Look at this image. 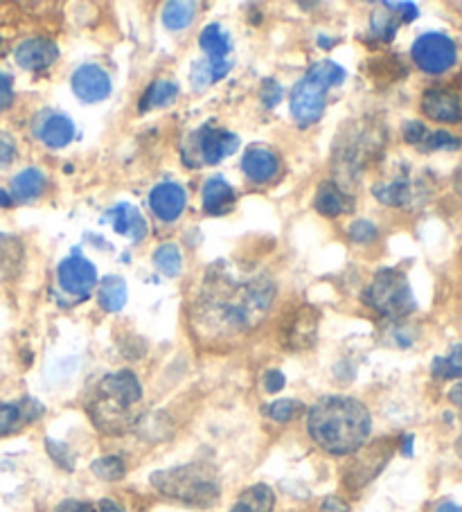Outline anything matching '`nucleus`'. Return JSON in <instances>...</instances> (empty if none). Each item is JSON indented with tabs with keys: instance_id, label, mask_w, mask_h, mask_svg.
<instances>
[{
	"instance_id": "1",
	"label": "nucleus",
	"mask_w": 462,
	"mask_h": 512,
	"mask_svg": "<svg viewBox=\"0 0 462 512\" xmlns=\"http://www.w3.org/2000/svg\"><path fill=\"white\" fill-rule=\"evenodd\" d=\"M273 296L275 287L269 278L215 282L201 296L199 323L224 334L251 330L269 312Z\"/></svg>"
},
{
	"instance_id": "2",
	"label": "nucleus",
	"mask_w": 462,
	"mask_h": 512,
	"mask_svg": "<svg viewBox=\"0 0 462 512\" xmlns=\"http://www.w3.org/2000/svg\"><path fill=\"white\" fill-rule=\"evenodd\" d=\"M309 436L334 456H345L366 445L372 420L366 404L345 395H330L309 409Z\"/></svg>"
},
{
	"instance_id": "3",
	"label": "nucleus",
	"mask_w": 462,
	"mask_h": 512,
	"mask_svg": "<svg viewBox=\"0 0 462 512\" xmlns=\"http://www.w3.org/2000/svg\"><path fill=\"white\" fill-rule=\"evenodd\" d=\"M151 485L165 497L197 508L215 506L221 497L217 470L208 463H188L172 467V470L154 472Z\"/></svg>"
},
{
	"instance_id": "4",
	"label": "nucleus",
	"mask_w": 462,
	"mask_h": 512,
	"mask_svg": "<svg viewBox=\"0 0 462 512\" xmlns=\"http://www.w3.org/2000/svg\"><path fill=\"white\" fill-rule=\"evenodd\" d=\"M142 400V386L138 377L131 370H120V373L106 375L100 386H97V397L91 404V416L95 425L120 434V431L131 425V406Z\"/></svg>"
},
{
	"instance_id": "5",
	"label": "nucleus",
	"mask_w": 462,
	"mask_h": 512,
	"mask_svg": "<svg viewBox=\"0 0 462 512\" xmlns=\"http://www.w3.org/2000/svg\"><path fill=\"white\" fill-rule=\"evenodd\" d=\"M345 79L343 66L334 61H321L293 86L291 91V116L300 127H309L321 120L325 109V97L332 86Z\"/></svg>"
},
{
	"instance_id": "6",
	"label": "nucleus",
	"mask_w": 462,
	"mask_h": 512,
	"mask_svg": "<svg viewBox=\"0 0 462 512\" xmlns=\"http://www.w3.org/2000/svg\"><path fill=\"white\" fill-rule=\"evenodd\" d=\"M363 303L386 319H404L415 312V296L402 271H379L368 289L363 291Z\"/></svg>"
},
{
	"instance_id": "7",
	"label": "nucleus",
	"mask_w": 462,
	"mask_h": 512,
	"mask_svg": "<svg viewBox=\"0 0 462 512\" xmlns=\"http://www.w3.org/2000/svg\"><path fill=\"white\" fill-rule=\"evenodd\" d=\"M239 138L230 131L217 127H201L197 134H192L183 143V161L190 167L199 165H215L224 161L226 156L237 152Z\"/></svg>"
},
{
	"instance_id": "8",
	"label": "nucleus",
	"mask_w": 462,
	"mask_h": 512,
	"mask_svg": "<svg viewBox=\"0 0 462 512\" xmlns=\"http://www.w3.org/2000/svg\"><path fill=\"white\" fill-rule=\"evenodd\" d=\"M413 61L420 70L429 75H442L449 68L456 66L458 61V48L447 34L440 32H426L422 37H417L411 48Z\"/></svg>"
},
{
	"instance_id": "9",
	"label": "nucleus",
	"mask_w": 462,
	"mask_h": 512,
	"mask_svg": "<svg viewBox=\"0 0 462 512\" xmlns=\"http://www.w3.org/2000/svg\"><path fill=\"white\" fill-rule=\"evenodd\" d=\"M390 454H393V447H390L388 440H379L377 445L363 449V452L348 465V470H345V483H348V488L359 490L375 479V476L386 467Z\"/></svg>"
},
{
	"instance_id": "10",
	"label": "nucleus",
	"mask_w": 462,
	"mask_h": 512,
	"mask_svg": "<svg viewBox=\"0 0 462 512\" xmlns=\"http://www.w3.org/2000/svg\"><path fill=\"white\" fill-rule=\"evenodd\" d=\"M57 273L61 287L77 298L88 296L97 285V271L93 267V262L82 258L79 253H73L70 258L61 262Z\"/></svg>"
},
{
	"instance_id": "11",
	"label": "nucleus",
	"mask_w": 462,
	"mask_h": 512,
	"mask_svg": "<svg viewBox=\"0 0 462 512\" xmlns=\"http://www.w3.org/2000/svg\"><path fill=\"white\" fill-rule=\"evenodd\" d=\"M422 111L435 122H447V125L462 122V100L451 88H429L422 95Z\"/></svg>"
},
{
	"instance_id": "12",
	"label": "nucleus",
	"mask_w": 462,
	"mask_h": 512,
	"mask_svg": "<svg viewBox=\"0 0 462 512\" xmlns=\"http://www.w3.org/2000/svg\"><path fill=\"white\" fill-rule=\"evenodd\" d=\"M73 91L82 102H102L104 97L111 95V79L104 73V68L86 64L75 70Z\"/></svg>"
},
{
	"instance_id": "13",
	"label": "nucleus",
	"mask_w": 462,
	"mask_h": 512,
	"mask_svg": "<svg viewBox=\"0 0 462 512\" xmlns=\"http://www.w3.org/2000/svg\"><path fill=\"white\" fill-rule=\"evenodd\" d=\"M149 203L158 219H163V222H176V219L183 215L188 197H185V190L179 183L165 181V183H158L156 188L151 190Z\"/></svg>"
},
{
	"instance_id": "14",
	"label": "nucleus",
	"mask_w": 462,
	"mask_h": 512,
	"mask_svg": "<svg viewBox=\"0 0 462 512\" xmlns=\"http://www.w3.org/2000/svg\"><path fill=\"white\" fill-rule=\"evenodd\" d=\"M43 416V406L32 400V397H25V400L10 404L0 402V438L10 436L14 431H19L28 422H34Z\"/></svg>"
},
{
	"instance_id": "15",
	"label": "nucleus",
	"mask_w": 462,
	"mask_h": 512,
	"mask_svg": "<svg viewBox=\"0 0 462 512\" xmlns=\"http://www.w3.org/2000/svg\"><path fill=\"white\" fill-rule=\"evenodd\" d=\"M59 48L50 39H28L16 48V64L25 70H46L55 64Z\"/></svg>"
},
{
	"instance_id": "16",
	"label": "nucleus",
	"mask_w": 462,
	"mask_h": 512,
	"mask_svg": "<svg viewBox=\"0 0 462 512\" xmlns=\"http://www.w3.org/2000/svg\"><path fill=\"white\" fill-rule=\"evenodd\" d=\"M34 131H37V136L41 138L43 145H48L52 149H61L73 140L75 125L73 120L61 116V113H46V118L37 122Z\"/></svg>"
},
{
	"instance_id": "17",
	"label": "nucleus",
	"mask_w": 462,
	"mask_h": 512,
	"mask_svg": "<svg viewBox=\"0 0 462 512\" xmlns=\"http://www.w3.org/2000/svg\"><path fill=\"white\" fill-rule=\"evenodd\" d=\"M104 219H106V222H113L115 233L127 235V237H131L133 242H140V240H145V237H147L145 217L140 215L138 208L129 206V203H120V206H115Z\"/></svg>"
},
{
	"instance_id": "18",
	"label": "nucleus",
	"mask_w": 462,
	"mask_h": 512,
	"mask_svg": "<svg viewBox=\"0 0 462 512\" xmlns=\"http://www.w3.org/2000/svg\"><path fill=\"white\" fill-rule=\"evenodd\" d=\"M242 167H244L248 179L255 183H266V181H271L275 174H278L280 161H278V156L271 152V149L251 147L244 156Z\"/></svg>"
},
{
	"instance_id": "19",
	"label": "nucleus",
	"mask_w": 462,
	"mask_h": 512,
	"mask_svg": "<svg viewBox=\"0 0 462 512\" xmlns=\"http://www.w3.org/2000/svg\"><path fill=\"white\" fill-rule=\"evenodd\" d=\"M372 194H375L381 203H386V206L402 208L413 201L415 185L406 174H399L393 181H379L372 185Z\"/></svg>"
},
{
	"instance_id": "20",
	"label": "nucleus",
	"mask_w": 462,
	"mask_h": 512,
	"mask_svg": "<svg viewBox=\"0 0 462 512\" xmlns=\"http://www.w3.org/2000/svg\"><path fill=\"white\" fill-rule=\"evenodd\" d=\"M235 201V192L221 176H212L203 183V208L210 215H224Z\"/></svg>"
},
{
	"instance_id": "21",
	"label": "nucleus",
	"mask_w": 462,
	"mask_h": 512,
	"mask_svg": "<svg viewBox=\"0 0 462 512\" xmlns=\"http://www.w3.org/2000/svg\"><path fill=\"white\" fill-rule=\"evenodd\" d=\"M352 199L336 183H323L316 194V210L327 217L348 213Z\"/></svg>"
},
{
	"instance_id": "22",
	"label": "nucleus",
	"mask_w": 462,
	"mask_h": 512,
	"mask_svg": "<svg viewBox=\"0 0 462 512\" xmlns=\"http://www.w3.org/2000/svg\"><path fill=\"white\" fill-rule=\"evenodd\" d=\"M46 174L37 167H30V170H23L12 179V201H30L37 199L39 194L46 190Z\"/></svg>"
},
{
	"instance_id": "23",
	"label": "nucleus",
	"mask_w": 462,
	"mask_h": 512,
	"mask_svg": "<svg viewBox=\"0 0 462 512\" xmlns=\"http://www.w3.org/2000/svg\"><path fill=\"white\" fill-rule=\"evenodd\" d=\"M230 64L226 59H203L192 66V86H197L199 91L206 88L208 84H215L219 79L228 75Z\"/></svg>"
},
{
	"instance_id": "24",
	"label": "nucleus",
	"mask_w": 462,
	"mask_h": 512,
	"mask_svg": "<svg viewBox=\"0 0 462 512\" xmlns=\"http://www.w3.org/2000/svg\"><path fill=\"white\" fill-rule=\"evenodd\" d=\"M197 14V3H188V0H172L163 7V23L167 30H183L194 21Z\"/></svg>"
},
{
	"instance_id": "25",
	"label": "nucleus",
	"mask_w": 462,
	"mask_h": 512,
	"mask_svg": "<svg viewBox=\"0 0 462 512\" xmlns=\"http://www.w3.org/2000/svg\"><path fill=\"white\" fill-rule=\"evenodd\" d=\"M199 43L208 59H226V55L230 52V37L217 23L208 25V28L201 32Z\"/></svg>"
},
{
	"instance_id": "26",
	"label": "nucleus",
	"mask_w": 462,
	"mask_h": 512,
	"mask_svg": "<svg viewBox=\"0 0 462 512\" xmlns=\"http://www.w3.org/2000/svg\"><path fill=\"white\" fill-rule=\"evenodd\" d=\"M127 303V285L118 276H109L102 280L100 287V305L106 312H120Z\"/></svg>"
},
{
	"instance_id": "27",
	"label": "nucleus",
	"mask_w": 462,
	"mask_h": 512,
	"mask_svg": "<svg viewBox=\"0 0 462 512\" xmlns=\"http://www.w3.org/2000/svg\"><path fill=\"white\" fill-rule=\"evenodd\" d=\"M176 95H179V86H176L174 82H167V79H161V82H154V84L147 88V93L142 95L140 111L165 107V104L172 102Z\"/></svg>"
},
{
	"instance_id": "28",
	"label": "nucleus",
	"mask_w": 462,
	"mask_h": 512,
	"mask_svg": "<svg viewBox=\"0 0 462 512\" xmlns=\"http://www.w3.org/2000/svg\"><path fill=\"white\" fill-rule=\"evenodd\" d=\"M239 503L248 510V512H273L275 506V494L269 488V485H253V488L244 490L242 497H239Z\"/></svg>"
},
{
	"instance_id": "29",
	"label": "nucleus",
	"mask_w": 462,
	"mask_h": 512,
	"mask_svg": "<svg viewBox=\"0 0 462 512\" xmlns=\"http://www.w3.org/2000/svg\"><path fill=\"white\" fill-rule=\"evenodd\" d=\"M433 377L438 379H458L462 377V343H458L447 357H438L433 361Z\"/></svg>"
},
{
	"instance_id": "30",
	"label": "nucleus",
	"mask_w": 462,
	"mask_h": 512,
	"mask_svg": "<svg viewBox=\"0 0 462 512\" xmlns=\"http://www.w3.org/2000/svg\"><path fill=\"white\" fill-rule=\"evenodd\" d=\"M154 264H156L158 271L165 273V276H170V278L179 276L181 264H183L179 246H176V244H163L161 249L154 253Z\"/></svg>"
},
{
	"instance_id": "31",
	"label": "nucleus",
	"mask_w": 462,
	"mask_h": 512,
	"mask_svg": "<svg viewBox=\"0 0 462 512\" xmlns=\"http://www.w3.org/2000/svg\"><path fill=\"white\" fill-rule=\"evenodd\" d=\"M462 140L458 136L449 134V131H433V134H426L420 145V152H438V149H449V152H456L460 149Z\"/></svg>"
},
{
	"instance_id": "32",
	"label": "nucleus",
	"mask_w": 462,
	"mask_h": 512,
	"mask_svg": "<svg viewBox=\"0 0 462 512\" xmlns=\"http://www.w3.org/2000/svg\"><path fill=\"white\" fill-rule=\"evenodd\" d=\"M124 472H127V467L118 456H104L93 463V474L102 481H120Z\"/></svg>"
},
{
	"instance_id": "33",
	"label": "nucleus",
	"mask_w": 462,
	"mask_h": 512,
	"mask_svg": "<svg viewBox=\"0 0 462 512\" xmlns=\"http://www.w3.org/2000/svg\"><path fill=\"white\" fill-rule=\"evenodd\" d=\"M300 411V404L296 400H278L269 406H264V413L275 422H289L296 418V413Z\"/></svg>"
},
{
	"instance_id": "34",
	"label": "nucleus",
	"mask_w": 462,
	"mask_h": 512,
	"mask_svg": "<svg viewBox=\"0 0 462 512\" xmlns=\"http://www.w3.org/2000/svg\"><path fill=\"white\" fill-rule=\"evenodd\" d=\"M372 34L381 41H390L397 32V21H393L390 12H375L372 14Z\"/></svg>"
},
{
	"instance_id": "35",
	"label": "nucleus",
	"mask_w": 462,
	"mask_h": 512,
	"mask_svg": "<svg viewBox=\"0 0 462 512\" xmlns=\"http://www.w3.org/2000/svg\"><path fill=\"white\" fill-rule=\"evenodd\" d=\"M19 251V242L12 240V237L0 235V271L14 267V264L19 262Z\"/></svg>"
},
{
	"instance_id": "36",
	"label": "nucleus",
	"mask_w": 462,
	"mask_h": 512,
	"mask_svg": "<svg viewBox=\"0 0 462 512\" xmlns=\"http://www.w3.org/2000/svg\"><path fill=\"white\" fill-rule=\"evenodd\" d=\"M350 237L359 244H370L372 240H377V226L372 222H366V219H361V222H354L350 226Z\"/></svg>"
},
{
	"instance_id": "37",
	"label": "nucleus",
	"mask_w": 462,
	"mask_h": 512,
	"mask_svg": "<svg viewBox=\"0 0 462 512\" xmlns=\"http://www.w3.org/2000/svg\"><path fill=\"white\" fill-rule=\"evenodd\" d=\"M46 447H48V454L55 458V461L64 467V470H75V463H73V456H70L68 447L61 445V443H55V440H46Z\"/></svg>"
},
{
	"instance_id": "38",
	"label": "nucleus",
	"mask_w": 462,
	"mask_h": 512,
	"mask_svg": "<svg viewBox=\"0 0 462 512\" xmlns=\"http://www.w3.org/2000/svg\"><path fill=\"white\" fill-rule=\"evenodd\" d=\"M426 134H429V131H426L424 122H420V120H408L404 125V140H406V143L420 145Z\"/></svg>"
},
{
	"instance_id": "39",
	"label": "nucleus",
	"mask_w": 462,
	"mask_h": 512,
	"mask_svg": "<svg viewBox=\"0 0 462 512\" xmlns=\"http://www.w3.org/2000/svg\"><path fill=\"white\" fill-rule=\"evenodd\" d=\"M282 100V88L278 82H273V79H266L264 82V88H262V102L266 104V107H275Z\"/></svg>"
},
{
	"instance_id": "40",
	"label": "nucleus",
	"mask_w": 462,
	"mask_h": 512,
	"mask_svg": "<svg viewBox=\"0 0 462 512\" xmlns=\"http://www.w3.org/2000/svg\"><path fill=\"white\" fill-rule=\"evenodd\" d=\"M14 102V88H12V77L0 73V111L10 109Z\"/></svg>"
},
{
	"instance_id": "41",
	"label": "nucleus",
	"mask_w": 462,
	"mask_h": 512,
	"mask_svg": "<svg viewBox=\"0 0 462 512\" xmlns=\"http://www.w3.org/2000/svg\"><path fill=\"white\" fill-rule=\"evenodd\" d=\"M384 7L386 10H397L395 14L402 16V21H406V23H411L417 19V16H420L415 3H384Z\"/></svg>"
},
{
	"instance_id": "42",
	"label": "nucleus",
	"mask_w": 462,
	"mask_h": 512,
	"mask_svg": "<svg viewBox=\"0 0 462 512\" xmlns=\"http://www.w3.org/2000/svg\"><path fill=\"white\" fill-rule=\"evenodd\" d=\"M284 384H287V379H284V375L280 373V370H269V373L264 375V388L269 393H278L284 388Z\"/></svg>"
},
{
	"instance_id": "43",
	"label": "nucleus",
	"mask_w": 462,
	"mask_h": 512,
	"mask_svg": "<svg viewBox=\"0 0 462 512\" xmlns=\"http://www.w3.org/2000/svg\"><path fill=\"white\" fill-rule=\"evenodd\" d=\"M55 512H95V508H93V503L68 499L64 503H59Z\"/></svg>"
},
{
	"instance_id": "44",
	"label": "nucleus",
	"mask_w": 462,
	"mask_h": 512,
	"mask_svg": "<svg viewBox=\"0 0 462 512\" xmlns=\"http://www.w3.org/2000/svg\"><path fill=\"white\" fill-rule=\"evenodd\" d=\"M321 512H350V506L339 497H327L321 506Z\"/></svg>"
},
{
	"instance_id": "45",
	"label": "nucleus",
	"mask_w": 462,
	"mask_h": 512,
	"mask_svg": "<svg viewBox=\"0 0 462 512\" xmlns=\"http://www.w3.org/2000/svg\"><path fill=\"white\" fill-rule=\"evenodd\" d=\"M449 400L458 406V409H462V382L460 384H456L449 391Z\"/></svg>"
},
{
	"instance_id": "46",
	"label": "nucleus",
	"mask_w": 462,
	"mask_h": 512,
	"mask_svg": "<svg viewBox=\"0 0 462 512\" xmlns=\"http://www.w3.org/2000/svg\"><path fill=\"white\" fill-rule=\"evenodd\" d=\"M100 512H127V510L120 508L118 503L111 501V499H102L100 501Z\"/></svg>"
},
{
	"instance_id": "47",
	"label": "nucleus",
	"mask_w": 462,
	"mask_h": 512,
	"mask_svg": "<svg viewBox=\"0 0 462 512\" xmlns=\"http://www.w3.org/2000/svg\"><path fill=\"white\" fill-rule=\"evenodd\" d=\"M433 512H462V506H458V503L453 501H442L440 506H435Z\"/></svg>"
},
{
	"instance_id": "48",
	"label": "nucleus",
	"mask_w": 462,
	"mask_h": 512,
	"mask_svg": "<svg viewBox=\"0 0 462 512\" xmlns=\"http://www.w3.org/2000/svg\"><path fill=\"white\" fill-rule=\"evenodd\" d=\"M402 454L411 456L413 454V436H404L402 438Z\"/></svg>"
},
{
	"instance_id": "49",
	"label": "nucleus",
	"mask_w": 462,
	"mask_h": 512,
	"mask_svg": "<svg viewBox=\"0 0 462 512\" xmlns=\"http://www.w3.org/2000/svg\"><path fill=\"white\" fill-rule=\"evenodd\" d=\"M10 203H12L10 194H7L5 190H0V206H10Z\"/></svg>"
},
{
	"instance_id": "50",
	"label": "nucleus",
	"mask_w": 462,
	"mask_h": 512,
	"mask_svg": "<svg viewBox=\"0 0 462 512\" xmlns=\"http://www.w3.org/2000/svg\"><path fill=\"white\" fill-rule=\"evenodd\" d=\"M456 188L462 194V170H458V174H456Z\"/></svg>"
},
{
	"instance_id": "51",
	"label": "nucleus",
	"mask_w": 462,
	"mask_h": 512,
	"mask_svg": "<svg viewBox=\"0 0 462 512\" xmlns=\"http://www.w3.org/2000/svg\"><path fill=\"white\" fill-rule=\"evenodd\" d=\"M230 512H248V510H246V508L242 506V503H239V501H237V506H235L233 510H230Z\"/></svg>"
},
{
	"instance_id": "52",
	"label": "nucleus",
	"mask_w": 462,
	"mask_h": 512,
	"mask_svg": "<svg viewBox=\"0 0 462 512\" xmlns=\"http://www.w3.org/2000/svg\"><path fill=\"white\" fill-rule=\"evenodd\" d=\"M456 447H458V454H460V456H462V438H460V440H458V445H456Z\"/></svg>"
}]
</instances>
